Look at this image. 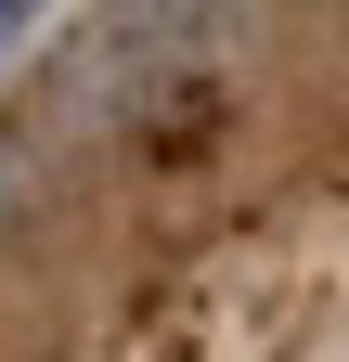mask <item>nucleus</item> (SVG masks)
I'll return each mask as SVG.
<instances>
[{
	"label": "nucleus",
	"mask_w": 349,
	"mask_h": 362,
	"mask_svg": "<svg viewBox=\"0 0 349 362\" xmlns=\"http://www.w3.org/2000/svg\"><path fill=\"white\" fill-rule=\"evenodd\" d=\"M220 13L233 0H104L91 26L52 52V129H78V143H104V129L155 117L168 90H194L207 52H220Z\"/></svg>",
	"instance_id": "obj_1"
},
{
	"label": "nucleus",
	"mask_w": 349,
	"mask_h": 362,
	"mask_svg": "<svg viewBox=\"0 0 349 362\" xmlns=\"http://www.w3.org/2000/svg\"><path fill=\"white\" fill-rule=\"evenodd\" d=\"M26 26H39V0H0V65L26 52Z\"/></svg>",
	"instance_id": "obj_2"
}]
</instances>
